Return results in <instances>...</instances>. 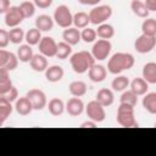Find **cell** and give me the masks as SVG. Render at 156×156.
<instances>
[{
    "label": "cell",
    "mask_w": 156,
    "mask_h": 156,
    "mask_svg": "<svg viewBox=\"0 0 156 156\" xmlns=\"http://www.w3.org/2000/svg\"><path fill=\"white\" fill-rule=\"evenodd\" d=\"M134 56L129 52H116L107 62V71L112 74H119L123 71H128L134 66Z\"/></svg>",
    "instance_id": "cell-1"
},
{
    "label": "cell",
    "mask_w": 156,
    "mask_h": 156,
    "mask_svg": "<svg viewBox=\"0 0 156 156\" xmlns=\"http://www.w3.org/2000/svg\"><path fill=\"white\" fill-rule=\"evenodd\" d=\"M69 63L72 69L78 73L83 74L90 69V67L95 63V58L91 52L89 51H78L69 56Z\"/></svg>",
    "instance_id": "cell-2"
},
{
    "label": "cell",
    "mask_w": 156,
    "mask_h": 156,
    "mask_svg": "<svg viewBox=\"0 0 156 156\" xmlns=\"http://www.w3.org/2000/svg\"><path fill=\"white\" fill-rule=\"evenodd\" d=\"M116 119L121 127H126V128L138 127V122H136L135 115H134V106H132V105L119 104V106L117 108Z\"/></svg>",
    "instance_id": "cell-3"
},
{
    "label": "cell",
    "mask_w": 156,
    "mask_h": 156,
    "mask_svg": "<svg viewBox=\"0 0 156 156\" xmlns=\"http://www.w3.org/2000/svg\"><path fill=\"white\" fill-rule=\"evenodd\" d=\"M112 16V7L110 5H98L94 6L89 12L90 23L99 26L105 23Z\"/></svg>",
    "instance_id": "cell-4"
},
{
    "label": "cell",
    "mask_w": 156,
    "mask_h": 156,
    "mask_svg": "<svg viewBox=\"0 0 156 156\" xmlns=\"http://www.w3.org/2000/svg\"><path fill=\"white\" fill-rule=\"evenodd\" d=\"M54 21L61 28H68L73 24V15L68 6L60 5L54 11Z\"/></svg>",
    "instance_id": "cell-5"
},
{
    "label": "cell",
    "mask_w": 156,
    "mask_h": 156,
    "mask_svg": "<svg viewBox=\"0 0 156 156\" xmlns=\"http://www.w3.org/2000/svg\"><path fill=\"white\" fill-rule=\"evenodd\" d=\"M85 113L89 117V119H91V121H94L96 123H101L106 118L105 107L96 99L88 102V105L85 106Z\"/></svg>",
    "instance_id": "cell-6"
},
{
    "label": "cell",
    "mask_w": 156,
    "mask_h": 156,
    "mask_svg": "<svg viewBox=\"0 0 156 156\" xmlns=\"http://www.w3.org/2000/svg\"><path fill=\"white\" fill-rule=\"evenodd\" d=\"M111 49H112V44H111L110 40H107V39H98L94 43L93 48H91V54H93L95 60L102 61V60L108 57V55L111 52Z\"/></svg>",
    "instance_id": "cell-7"
},
{
    "label": "cell",
    "mask_w": 156,
    "mask_h": 156,
    "mask_svg": "<svg viewBox=\"0 0 156 156\" xmlns=\"http://www.w3.org/2000/svg\"><path fill=\"white\" fill-rule=\"evenodd\" d=\"M156 46V37L143 34L139 35L134 41V49L139 54H147Z\"/></svg>",
    "instance_id": "cell-8"
},
{
    "label": "cell",
    "mask_w": 156,
    "mask_h": 156,
    "mask_svg": "<svg viewBox=\"0 0 156 156\" xmlns=\"http://www.w3.org/2000/svg\"><path fill=\"white\" fill-rule=\"evenodd\" d=\"M26 96L30 100L32 105H33V108L35 111H40L43 110L44 107L48 106V100H46V95L43 90L40 89H30L27 91Z\"/></svg>",
    "instance_id": "cell-9"
},
{
    "label": "cell",
    "mask_w": 156,
    "mask_h": 156,
    "mask_svg": "<svg viewBox=\"0 0 156 156\" xmlns=\"http://www.w3.org/2000/svg\"><path fill=\"white\" fill-rule=\"evenodd\" d=\"M4 20H5V24L10 28L13 27H18L22 21L24 20V16L20 9V6H11L9 9V11L4 15Z\"/></svg>",
    "instance_id": "cell-10"
},
{
    "label": "cell",
    "mask_w": 156,
    "mask_h": 156,
    "mask_svg": "<svg viewBox=\"0 0 156 156\" xmlns=\"http://www.w3.org/2000/svg\"><path fill=\"white\" fill-rule=\"evenodd\" d=\"M18 57L11 51H6L5 49L0 50V67L7 69V71H13L18 66Z\"/></svg>",
    "instance_id": "cell-11"
},
{
    "label": "cell",
    "mask_w": 156,
    "mask_h": 156,
    "mask_svg": "<svg viewBox=\"0 0 156 156\" xmlns=\"http://www.w3.org/2000/svg\"><path fill=\"white\" fill-rule=\"evenodd\" d=\"M39 52L46 57H54L57 52V43L51 37H43L39 43Z\"/></svg>",
    "instance_id": "cell-12"
},
{
    "label": "cell",
    "mask_w": 156,
    "mask_h": 156,
    "mask_svg": "<svg viewBox=\"0 0 156 156\" xmlns=\"http://www.w3.org/2000/svg\"><path fill=\"white\" fill-rule=\"evenodd\" d=\"M84 110H85V106L80 98L73 96V98L68 99V101L66 102V112L72 117L80 116Z\"/></svg>",
    "instance_id": "cell-13"
},
{
    "label": "cell",
    "mask_w": 156,
    "mask_h": 156,
    "mask_svg": "<svg viewBox=\"0 0 156 156\" xmlns=\"http://www.w3.org/2000/svg\"><path fill=\"white\" fill-rule=\"evenodd\" d=\"M88 76H89V79L94 83H100V82H104L106 76H107V69L102 66V65H96L94 63L90 69L88 71Z\"/></svg>",
    "instance_id": "cell-14"
},
{
    "label": "cell",
    "mask_w": 156,
    "mask_h": 156,
    "mask_svg": "<svg viewBox=\"0 0 156 156\" xmlns=\"http://www.w3.org/2000/svg\"><path fill=\"white\" fill-rule=\"evenodd\" d=\"M15 110L21 116H28L34 108H33L30 100L27 96H22L15 101Z\"/></svg>",
    "instance_id": "cell-15"
},
{
    "label": "cell",
    "mask_w": 156,
    "mask_h": 156,
    "mask_svg": "<svg viewBox=\"0 0 156 156\" xmlns=\"http://www.w3.org/2000/svg\"><path fill=\"white\" fill-rule=\"evenodd\" d=\"M62 39L63 41L68 43L69 45H77L80 40H82V37H80V32L78 30V28L76 27H68V28H65L63 33H62Z\"/></svg>",
    "instance_id": "cell-16"
},
{
    "label": "cell",
    "mask_w": 156,
    "mask_h": 156,
    "mask_svg": "<svg viewBox=\"0 0 156 156\" xmlns=\"http://www.w3.org/2000/svg\"><path fill=\"white\" fill-rule=\"evenodd\" d=\"M65 76V71L61 66L58 65H52V66H49L45 71V78L51 82V83H56V82H60Z\"/></svg>",
    "instance_id": "cell-17"
},
{
    "label": "cell",
    "mask_w": 156,
    "mask_h": 156,
    "mask_svg": "<svg viewBox=\"0 0 156 156\" xmlns=\"http://www.w3.org/2000/svg\"><path fill=\"white\" fill-rule=\"evenodd\" d=\"M35 27L40 32H49L54 28V17H50L49 15H39L35 18Z\"/></svg>",
    "instance_id": "cell-18"
},
{
    "label": "cell",
    "mask_w": 156,
    "mask_h": 156,
    "mask_svg": "<svg viewBox=\"0 0 156 156\" xmlns=\"http://www.w3.org/2000/svg\"><path fill=\"white\" fill-rule=\"evenodd\" d=\"M29 65H30V68L35 72H45L46 68L49 67L48 66V58L43 54H35L33 56V58L30 60Z\"/></svg>",
    "instance_id": "cell-19"
},
{
    "label": "cell",
    "mask_w": 156,
    "mask_h": 156,
    "mask_svg": "<svg viewBox=\"0 0 156 156\" xmlns=\"http://www.w3.org/2000/svg\"><path fill=\"white\" fill-rule=\"evenodd\" d=\"M96 100L104 106V107H107V106H111L115 101V95H113V91L111 89H107V88H102L98 91L96 94Z\"/></svg>",
    "instance_id": "cell-20"
},
{
    "label": "cell",
    "mask_w": 156,
    "mask_h": 156,
    "mask_svg": "<svg viewBox=\"0 0 156 156\" xmlns=\"http://www.w3.org/2000/svg\"><path fill=\"white\" fill-rule=\"evenodd\" d=\"M129 87H130V90H132L133 93H135L138 96L145 95V94L147 93V90H149V83H147L143 77H141V78H134V79L130 82Z\"/></svg>",
    "instance_id": "cell-21"
},
{
    "label": "cell",
    "mask_w": 156,
    "mask_h": 156,
    "mask_svg": "<svg viewBox=\"0 0 156 156\" xmlns=\"http://www.w3.org/2000/svg\"><path fill=\"white\" fill-rule=\"evenodd\" d=\"M48 110H49V112H50V115H52V116H61L65 111H66V104L61 100V99H58V98H54V99H51L49 102H48Z\"/></svg>",
    "instance_id": "cell-22"
},
{
    "label": "cell",
    "mask_w": 156,
    "mask_h": 156,
    "mask_svg": "<svg viewBox=\"0 0 156 156\" xmlns=\"http://www.w3.org/2000/svg\"><path fill=\"white\" fill-rule=\"evenodd\" d=\"M130 10H132V12L135 16H138L140 18H147L149 17V12L150 11L147 10L145 2L141 1V0H132V2H130Z\"/></svg>",
    "instance_id": "cell-23"
},
{
    "label": "cell",
    "mask_w": 156,
    "mask_h": 156,
    "mask_svg": "<svg viewBox=\"0 0 156 156\" xmlns=\"http://www.w3.org/2000/svg\"><path fill=\"white\" fill-rule=\"evenodd\" d=\"M143 78L149 84H156V62H147L144 65Z\"/></svg>",
    "instance_id": "cell-24"
},
{
    "label": "cell",
    "mask_w": 156,
    "mask_h": 156,
    "mask_svg": "<svg viewBox=\"0 0 156 156\" xmlns=\"http://www.w3.org/2000/svg\"><path fill=\"white\" fill-rule=\"evenodd\" d=\"M143 107L151 115H156V93H146L143 98Z\"/></svg>",
    "instance_id": "cell-25"
},
{
    "label": "cell",
    "mask_w": 156,
    "mask_h": 156,
    "mask_svg": "<svg viewBox=\"0 0 156 156\" xmlns=\"http://www.w3.org/2000/svg\"><path fill=\"white\" fill-rule=\"evenodd\" d=\"M33 56H34L33 49H32V45H29V44L20 45V48L17 49V57H18L20 62H23V63L30 62Z\"/></svg>",
    "instance_id": "cell-26"
},
{
    "label": "cell",
    "mask_w": 156,
    "mask_h": 156,
    "mask_svg": "<svg viewBox=\"0 0 156 156\" xmlns=\"http://www.w3.org/2000/svg\"><path fill=\"white\" fill-rule=\"evenodd\" d=\"M10 71L0 67V95L7 93L13 85H12V80L10 79Z\"/></svg>",
    "instance_id": "cell-27"
},
{
    "label": "cell",
    "mask_w": 156,
    "mask_h": 156,
    "mask_svg": "<svg viewBox=\"0 0 156 156\" xmlns=\"http://www.w3.org/2000/svg\"><path fill=\"white\" fill-rule=\"evenodd\" d=\"M68 90L71 93L72 96H77V98H82L87 94V90H88V87L87 84L83 82V80H73L69 87H68Z\"/></svg>",
    "instance_id": "cell-28"
},
{
    "label": "cell",
    "mask_w": 156,
    "mask_h": 156,
    "mask_svg": "<svg viewBox=\"0 0 156 156\" xmlns=\"http://www.w3.org/2000/svg\"><path fill=\"white\" fill-rule=\"evenodd\" d=\"M12 102L7 101L6 99L0 96V124L2 126L4 122L7 119V117L12 113Z\"/></svg>",
    "instance_id": "cell-29"
},
{
    "label": "cell",
    "mask_w": 156,
    "mask_h": 156,
    "mask_svg": "<svg viewBox=\"0 0 156 156\" xmlns=\"http://www.w3.org/2000/svg\"><path fill=\"white\" fill-rule=\"evenodd\" d=\"M129 84H130V82H129L128 77H126V76H117L111 82V88H112L113 91H124V90H127Z\"/></svg>",
    "instance_id": "cell-30"
},
{
    "label": "cell",
    "mask_w": 156,
    "mask_h": 156,
    "mask_svg": "<svg viewBox=\"0 0 156 156\" xmlns=\"http://www.w3.org/2000/svg\"><path fill=\"white\" fill-rule=\"evenodd\" d=\"M90 23V18H89V13L85 12H77L73 15V24L76 28L78 29H84L88 27V24Z\"/></svg>",
    "instance_id": "cell-31"
},
{
    "label": "cell",
    "mask_w": 156,
    "mask_h": 156,
    "mask_svg": "<svg viewBox=\"0 0 156 156\" xmlns=\"http://www.w3.org/2000/svg\"><path fill=\"white\" fill-rule=\"evenodd\" d=\"M96 34L100 39H107L108 40L115 35V28L110 23H102V24L98 26Z\"/></svg>",
    "instance_id": "cell-32"
},
{
    "label": "cell",
    "mask_w": 156,
    "mask_h": 156,
    "mask_svg": "<svg viewBox=\"0 0 156 156\" xmlns=\"http://www.w3.org/2000/svg\"><path fill=\"white\" fill-rule=\"evenodd\" d=\"M41 32L37 28V27H34V28H30V29H28L27 32H26V38H24V40L27 41V44H29V45H37V44H39L40 43V40H41Z\"/></svg>",
    "instance_id": "cell-33"
},
{
    "label": "cell",
    "mask_w": 156,
    "mask_h": 156,
    "mask_svg": "<svg viewBox=\"0 0 156 156\" xmlns=\"http://www.w3.org/2000/svg\"><path fill=\"white\" fill-rule=\"evenodd\" d=\"M141 32L143 34L156 37V20L155 18H146L141 23Z\"/></svg>",
    "instance_id": "cell-34"
},
{
    "label": "cell",
    "mask_w": 156,
    "mask_h": 156,
    "mask_svg": "<svg viewBox=\"0 0 156 156\" xmlns=\"http://www.w3.org/2000/svg\"><path fill=\"white\" fill-rule=\"evenodd\" d=\"M9 35H10V41L12 44H21L26 38V33L23 32V29L21 27L11 28L9 30Z\"/></svg>",
    "instance_id": "cell-35"
},
{
    "label": "cell",
    "mask_w": 156,
    "mask_h": 156,
    "mask_svg": "<svg viewBox=\"0 0 156 156\" xmlns=\"http://www.w3.org/2000/svg\"><path fill=\"white\" fill-rule=\"evenodd\" d=\"M71 55H72V45H69L66 41H61V43L57 44V52H56L57 58L66 60Z\"/></svg>",
    "instance_id": "cell-36"
},
{
    "label": "cell",
    "mask_w": 156,
    "mask_h": 156,
    "mask_svg": "<svg viewBox=\"0 0 156 156\" xmlns=\"http://www.w3.org/2000/svg\"><path fill=\"white\" fill-rule=\"evenodd\" d=\"M119 101H121V104H128V105L135 106L138 104V95L135 93H133L130 89L129 90H124V91H122Z\"/></svg>",
    "instance_id": "cell-37"
},
{
    "label": "cell",
    "mask_w": 156,
    "mask_h": 156,
    "mask_svg": "<svg viewBox=\"0 0 156 156\" xmlns=\"http://www.w3.org/2000/svg\"><path fill=\"white\" fill-rule=\"evenodd\" d=\"M35 4L32 2V1H22L20 4V9L24 16V18H30L34 16L35 13Z\"/></svg>",
    "instance_id": "cell-38"
},
{
    "label": "cell",
    "mask_w": 156,
    "mask_h": 156,
    "mask_svg": "<svg viewBox=\"0 0 156 156\" xmlns=\"http://www.w3.org/2000/svg\"><path fill=\"white\" fill-rule=\"evenodd\" d=\"M80 37H82V40H83L84 43L89 44V43H95V41H96L98 34H96V30H95V29L87 27V28H84V29L80 32Z\"/></svg>",
    "instance_id": "cell-39"
},
{
    "label": "cell",
    "mask_w": 156,
    "mask_h": 156,
    "mask_svg": "<svg viewBox=\"0 0 156 156\" xmlns=\"http://www.w3.org/2000/svg\"><path fill=\"white\" fill-rule=\"evenodd\" d=\"M0 96L4 98V99H6V100L10 101V102H13V101H16V100L18 99V90H17L16 87H12L7 93H5V94H2V95H0Z\"/></svg>",
    "instance_id": "cell-40"
},
{
    "label": "cell",
    "mask_w": 156,
    "mask_h": 156,
    "mask_svg": "<svg viewBox=\"0 0 156 156\" xmlns=\"http://www.w3.org/2000/svg\"><path fill=\"white\" fill-rule=\"evenodd\" d=\"M10 43V35L9 32L5 29H0V48L5 49Z\"/></svg>",
    "instance_id": "cell-41"
},
{
    "label": "cell",
    "mask_w": 156,
    "mask_h": 156,
    "mask_svg": "<svg viewBox=\"0 0 156 156\" xmlns=\"http://www.w3.org/2000/svg\"><path fill=\"white\" fill-rule=\"evenodd\" d=\"M52 1L54 0H33L35 6L39 7V9H48V7H50Z\"/></svg>",
    "instance_id": "cell-42"
},
{
    "label": "cell",
    "mask_w": 156,
    "mask_h": 156,
    "mask_svg": "<svg viewBox=\"0 0 156 156\" xmlns=\"http://www.w3.org/2000/svg\"><path fill=\"white\" fill-rule=\"evenodd\" d=\"M11 7L10 5V0H0V13H6L9 11V9Z\"/></svg>",
    "instance_id": "cell-43"
},
{
    "label": "cell",
    "mask_w": 156,
    "mask_h": 156,
    "mask_svg": "<svg viewBox=\"0 0 156 156\" xmlns=\"http://www.w3.org/2000/svg\"><path fill=\"white\" fill-rule=\"evenodd\" d=\"M149 11H156V0H144Z\"/></svg>",
    "instance_id": "cell-44"
},
{
    "label": "cell",
    "mask_w": 156,
    "mask_h": 156,
    "mask_svg": "<svg viewBox=\"0 0 156 156\" xmlns=\"http://www.w3.org/2000/svg\"><path fill=\"white\" fill-rule=\"evenodd\" d=\"M96 127V122L89 119V121H85L80 124V128H95Z\"/></svg>",
    "instance_id": "cell-45"
},
{
    "label": "cell",
    "mask_w": 156,
    "mask_h": 156,
    "mask_svg": "<svg viewBox=\"0 0 156 156\" xmlns=\"http://www.w3.org/2000/svg\"><path fill=\"white\" fill-rule=\"evenodd\" d=\"M82 5H90V0H77Z\"/></svg>",
    "instance_id": "cell-46"
},
{
    "label": "cell",
    "mask_w": 156,
    "mask_h": 156,
    "mask_svg": "<svg viewBox=\"0 0 156 156\" xmlns=\"http://www.w3.org/2000/svg\"><path fill=\"white\" fill-rule=\"evenodd\" d=\"M100 1H101V0H90V5H91V6H96Z\"/></svg>",
    "instance_id": "cell-47"
},
{
    "label": "cell",
    "mask_w": 156,
    "mask_h": 156,
    "mask_svg": "<svg viewBox=\"0 0 156 156\" xmlns=\"http://www.w3.org/2000/svg\"><path fill=\"white\" fill-rule=\"evenodd\" d=\"M154 126H155V127H156V123H155V124H154Z\"/></svg>",
    "instance_id": "cell-48"
}]
</instances>
